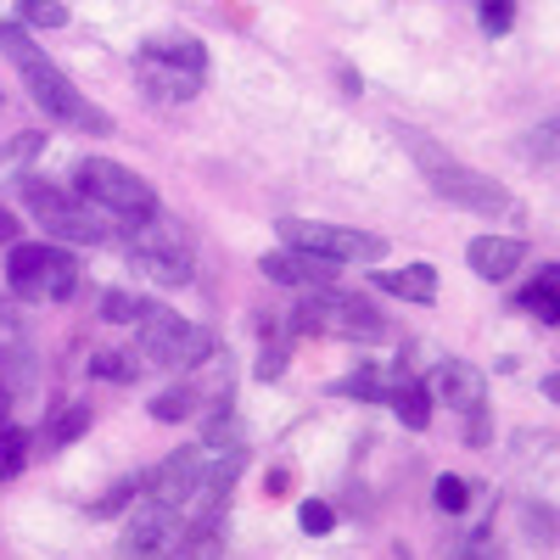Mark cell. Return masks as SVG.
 <instances>
[{
    "instance_id": "7",
    "label": "cell",
    "mask_w": 560,
    "mask_h": 560,
    "mask_svg": "<svg viewBox=\"0 0 560 560\" xmlns=\"http://www.w3.org/2000/svg\"><path fill=\"white\" fill-rule=\"evenodd\" d=\"M275 236H280V247L308 253V258H325V264H376V258L387 253V242L370 236V230L325 224V219H280Z\"/></svg>"
},
{
    "instance_id": "33",
    "label": "cell",
    "mask_w": 560,
    "mask_h": 560,
    "mask_svg": "<svg viewBox=\"0 0 560 560\" xmlns=\"http://www.w3.org/2000/svg\"><path fill=\"white\" fill-rule=\"evenodd\" d=\"M488 432H493V415H488V404H482V409H471V432H465V443L482 448V443H488Z\"/></svg>"
},
{
    "instance_id": "31",
    "label": "cell",
    "mask_w": 560,
    "mask_h": 560,
    "mask_svg": "<svg viewBox=\"0 0 560 560\" xmlns=\"http://www.w3.org/2000/svg\"><path fill=\"white\" fill-rule=\"evenodd\" d=\"M287 359H292V353H287V342L264 348V353H258V364H253V376H258V382H275L280 370H287Z\"/></svg>"
},
{
    "instance_id": "6",
    "label": "cell",
    "mask_w": 560,
    "mask_h": 560,
    "mask_svg": "<svg viewBox=\"0 0 560 560\" xmlns=\"http://www.w3.org/2000/svg\"><path fill=\"white\" fill-rule=\"evenodd\" d=\"M292 319H298V331H331L348 342H382L387 337V314L376 303L359 292H331V287H314Z\"/></svg>"
},
{
    "instance_id": "13",
    "label": "cell",
    "mask_w": 560,
    "mask_h": 560,
    "mask_svg": "<svg viewBox=\"0 0 560 560\" xmlns=\"http://www.w3.org/2000/svg\"><path fill=\"white\" fill-rule=\"evenodd\" d=\"M258 269H264V280H275V287H292V292H314V287H331V280H337V264L308 258V253H292V247L264 253Z\"/></svg>"
},
{
    "instance_id": "19",
    "label": "cell",
    "mask_w": 560,
    "mask_h": 560,
    "mask_svg": "<svg viewBox=\"0 0 560 560\" xmlns=\"http://www.w3.org/2000/svg\"><path fill=\"white\" fill-rule=\"evenodd\" d=\"M382 404H393L398 409V420L409 432H427L432 427V393H427V382H415V376H387V398Z\"/></svg>"
},
{
    "instance_id": "25",
    "label": "cell",
    "mask_w": 560,
    "mask_h": 560,
    "mask_svg": "<svg viewBox=\"0 0 560 560\" xmlns=\"http://www.w3.org/2000/svg\"><path fill=\"white\" fill-rule=\"evenodd\" d=\"M18 23L23 28H68L62 0H18Z\"/></svg>"
},
{
    "instance_id": "14",
    "label": "cell",
    "mask_w": 560,
    "mask_h": 560,
    "mask_svg": "<svg viewBox=\"0 0 560 560\" xmlns=\"http://www.w3.org/2000/svg\"><path fill=\"white\" fill-rule=\"evenodd\" d=\"M242 465H247V454H242V448H230L219 465H208V471H202V488H197V499H191V504H197V533L219 522V510L230 504V493H236Z\"/></svg>"
},
{
    "instance_id": "24",
    "label": "cell",
    "mask_w": 560,
    "mask_h": 560,
    "mask_svg": "<svg viewBox=\"0 0 560 560\" xmlns=\"http://www.w3.org/2000/svg\"><path fill=\"white\" fill-rule=\"evenodd\" d=\"M147 314H152V303L135 298V292H107V298H102V319H107V325H140Z\"/></svg>"
},
{
    "instance_id": "15",
    "label": "cell",
    "mask_w": 560,
    "mask_h": 560,
    "mask_svg": "<svg viewBox=\"0 0 560 560\" xmlns=\"http://www.w3.org/2000/svg\"><path fill=\"white\" fill-rule=\"evenodd\" d=\"M370 287L387 292V298H404V303H438V269L432 264H404V269H370Z\"/></svg>"
},
{
    "instance_id": "3",
    "label": "cell",
    "mask_w": 560,
    "mask_h": 560,
    "mask_svg": "<svg viewBox=\"0 0 560 560\" xmlns=\"http://www.w3.org/2000/svg\"><path fill=\"white\" fill-rule=\"evenodd\" d=\"M23 202L39 219L45 236H57L68 247H102V242L118 236V224L107 213H96L90 202H79L73 191H62V185H51V179H23Z\"/></svg>"
},
{
    "instance_id": "10",
    "label": "cell",
    "mask_w": 560,
    "mask_h": 560,
    "mask_svg": "<svg viewBox=\"0 0 560 560\" xmlns=\"http://www.w3.org/2000/svg\"><path fill=\"white\" fill-rule=\"evenodd\" d=\"M179 544H185V533H179V510L147 504V510H129V516H124L118 555H124V560H174Z\"/></svg>"
},
{
    "instance_id": "35",
    "label": "cell",
    "mask_w": 560,
    "mask_h": 560,
    "mask_svg": "<svg viewBox=\"0 0 560 560\" xmlns=\"http://www.w3.org/2000/svg\"><path fill=\"white\" fill-rule=\"evenodd\" d=\"M12 420V393H7V382H0V427Z\"/></svg>"
},
{
    "instance_id": "2",
    "label": "cell",
    "mask_w": 560,
    "mask_h": 560,
    "mask_svg": "<svg viewBox=\"0 0 560 560\" xmlns=\"http://www.w3.org/2000/svg\"><path fill=\"white\" fill-rule=\"evenodd\" d=\"M73 197L90 202L96 213H107L113 224H147V219H158L152 179H140L135 168H124L113 158H84L73 168Z\"/></svg>"
},
{
    "instance_id": "20",
    "label": "cell",
    "mask_w": 560,
    "mask_h": 560,
    "mask_svg": "<svg viewBox=\"0 0 560 560\" xmlns=\"http://www.w3.org/2000/svg\"><path fill=\"white\" fill-rule=\"evenodd\" d=\"M522 308H527L533 319H544V325H560V269H555V264L538 269V280L522 292Z\"/></svg>"
},
{
    "instance_id": "17",
    "label": "cell",
    "mask_w": 560,
    "mask_h": 560,
    "mask_svg": "<svg viewBox=\"0 0 560 560\" xmlns=\"http://www.w3.org/2000/svg\"><path fill=\"white\" fill-rule=\"evenodd\" d=\"M522 258H527V242H516V236H477L471 247H465V264H471L482 280H510L522 269Z\"/></svg>"
},
{
    "instance_id": "30",
    "label": "cell",
    "mask_w": 560,
    "mask_h": 560,
    "mask_svg": "<svg viewBox=\"0 0 560 560\" xmlns=\"http://www.w3.org/2000/svg\"><path fill=\"white\" fill-rule=\"evenodd\" d=\"M432 499H438V510H448V516H459V510L471 504V488H465L459 477H438V493H432Z\"/></svg>"
},
{
    "instance_id": "22",
    "label": "cell",
    "mask_w": 560,
    "mask_h": 560,
    "mask_svg": "<svg viewBox=\"0 0 560 560\" xmlns=\"http://www.w3.org/2000/svg\"><path fill=\"white\" fill-rule=\"evenodd\" d=\"M331 393H337V398H364V404H382V398H387V376H382L376 364H359L353 376L331 382Z\"/></svg>"
},
{
    "instance_id": "4",
    "label": "cell",
    "mask_w": 560,
    "mask_h": 560,
    "mask_svg": "<svg viewBox=\"0 0 560 560\" xmlns=\"http://www.w3.org/2000/svg\"><path fill=\"white\" fill-rule=\"evenodd\" d=\"M415 147H420V168H427V185H432V191H438L448 208H459V213H493V219L516 208V197H510L504 179H493V174H482V168H465V163L432 152L427 140H415Z\"/></svg>"
},
{
    "instance_id": "29",
    "label": "cell",
    "mask_w": 560,
    "mask_h": 560,
    "mask_svg": "<svg viewBox=\"0 0 560 560\" xmlns=\"http://www.w3.org/2000/svg\"><path fill=\"white\" fill-rule=\"evenodd\" d=\"M174 555H179V560H224V544H219V533H213V527H202L191 544H179Z\"/></svg>"
},
{
    "instance_id": "5",
    "label": "cell",
    "mask_w": 560,
    "mask_h": 560,
    "mask_svg": "<svg viewBox=\"0 0 560 560\" xmlns=\"http://www.w3.org/2000/svg\"><path fill=\"white\" fill-rule=\"evenodd\" d=\"M7 287H12V298H28V303H68L79 287V264H73V253H62L51 242H12Z\"/></svg>"
},
{
    "instance_id": "9",
    "label": "cell",
    "mask_w": 560,
    "mask_h": 560,
    "mask_svg": "<svg viewBox=\"0 0 560 560\" xmlns=\"http://www.w3.org/2000/svg\"><path fill=\"white\" fill-rule=\"evenodd\" d=\"M129 258L147 269L158 287H185V280H191V247H185L174 230H163V219H147V224H129Z\"/></svg>"
},
{
    "instance_id": "26",
    "label": "cell",
    "mask_w": 560,
    "mask_h": 560,
    "mask_svg": "<svg viewBox=\"0 0 560 560\" xmlns=\"http://www.w3.org/2000/svg\"><path fill=\"white\" fill-rule=\"evenodd\" d=\"M298 527H303L308 538H325V533L337 527V510L325 504V499H303V504H298Z\"/></svg>"
},
{
    "instance_id": "23",
    "label": "cell",
    "mask_w": 560,
    "mask_h": 560,
    "mask_svg": "<svg viewBox=\"0 0 560 560\" xmlns=\"http://www.w3.org/2000/svg\"><path fill=\"white\" fill-rule=\"evenodd\" d=\"M23 465H28V432H18L7 420V427H0V482L23 477Z\"/></svg>"
},
{
    "instance_id": "11",
    "label": "cell",
    "mask_w": 560,
    "mask_h": 560,
    "mask_svg": "<svg viewBox=\"0 0 560 560\" xmlns=\"http://www.w3.org/2000/svg\"><path fill=\"white\" fill-rule=\"evenodd\" d=\"M202 471H208V454H202V448H174V454L158 465V471L147 477L152 504H163V510L191 504V499H197V488H202Z\"/></svg>"
},
{
    "instance_id": "27",
    "label": "cell",
    "mask_w": 560,
    "mask_h": 560,
    "mask_svg": "<svg viewBox=\"0 0 560 560\" xmlns=\"http://www.w3.org/2000/svg\"><path fill=\"white\" fill-rule=\"evenodd\" d=\"M197 409V393L191 387H174V393H158L152 398V420H185Z\"/></svg>"
},
{
    "instance_id": "34",
    "label": "cell",
    "mask_w": 560,
    "mask_h": 560,
    "mask_svg": "<svg viewBox=\"0 0 560 560\" xmlns=\"http://www.w3.org/2000/svg\"><path fill=\"white\" fill-rule=\"evenodd\" d=\"M18 230H23V224H18V213H12V208H0V242L12 247V242H18Z\"/></svg>"
},
{
    "instance_id": "12",
    "label": "cell",
    "mask_w": 560,
    "mask_h": 560,
    "mask_svg": "<svg viewBox=\"0 0 560 560\" xmlns=\"http://www.w3.org/2000/svg\"><path fill=\"white\" fill-rule=\"evenodd\" d=\"M427 393H432V404H448L459 415H471V409L488 404V376L477 364H465V359H443L427 376Z\"/></svg>"
},
{
    "instance_id": "18",
    "label": "cell",
    "mask_w": 560,
    "mask_h": 560,
    "mask_svg": "<svg viewBox=\"0 0 560 560\" xmlns=\"http://www.w3.org/2000/svg\"><path fill=\"white\" fill-rule=\"evenodd\" d=\"M140 57H152V62H168V68H179V73H208V45L197 39V34H152L147 45H140Z\"/></svg>"
},
{
    "instance_id": "1",
    "label": "cell",
    "mask_w": 560,
    "mask_h": 560,
    "mask_svg": "<svg viewBox=\"0 0 560 560\" xmlns=\"http://www.w3.org/2000/svg\"><path fill=\"white\" fill-rule=\"evenodd\" d=\"M0 51L12 57V68L23 73L28 96H34V107H39L45 118H57V124H68V129H90V135H113V118L79 96L73 79H68L51 57L39 51L34 34H28L23 23H0Z\"/></svg>"
},
{
    "instance_id": "21",
    "label": "cell",
    "mask_w": 560,
    "mask_h": 560,
    "mask_svg": "<svg viewBox=\"0 0 560 560\" xmlns=\"http://www.w3.org/2000/svg\"><path fill=\"white\" fill-rule=\"evenodd\" d=\"M84 432H90V404H73V409H62V415L51 420V427H45L39 454H62V448H73Z\"/></svg>"
},
{
    "instance_id": "8",
    "label": "cell",
    "mask_w": 560,
    "mask_h": 560,
    "mask_svg": "<svg viewBox=\"0 0 560 560\" xmlns=\"http://www.w3.org/2000/svg\"><path fill=\"white\" fill-rule=\"evenodd\" d=\"M140 359L158 364V370H191L202 359H213V331L185 314H168V308H152L140 319Z\"/></svg>"
},
{
    "instance_id": "36",
    "label": "cell",
    "mask_w": 560,
    "mask_h": 560,
    "mask_svg": "<svg viewBox=\"0 0 560 560\" xmlns=\"http://www.w3.org/2000/svg\"><path fill=\"white\" fill-rule=\"evenodd\" d=\"M459 560H477V555H459Z\"/></svg>"
},
{
    "instance_id": "32",
    "label": "cell",
    "mask_w": 560,
    "mask_h": 560,
    "mask_svg": "<svg viewBox=\"0 0 560 560\" xmlns=\"http://www.w3.org/2000/svg\"><path fill=\"white\" fill-rule=\"evenodd\" d=\"M90 376H113V382H129V376H135V364H129V359H113V353H96V359H90Z\"/></svg>"
},
{
    "instance_id": "28",
    "label": "cell",
    "mask_w": 560,
    "mask_h": 560,
    "mask_svg": "<svg viewBox=\"0 0 560 560\" xmlns=\"http://www.w3.org/2000/svg\"><path fill=\"white\" fill-rule=\"evenodd\" d=\"M482 28H488L493 39L516 28V0H482Z\"/></svg>"
},
{
    "instance_id": "16",
    "label": "cell",
    "mask_w": 560,
    "mask_h": 560,
    "mask_svg": "<svg viewBox=\"0 0 560 560\" xmlns=\"http://www.w3.org/2000/svg\"><path fill=\"white\" fill-rule=\"evenodd\" d=\"M135 79H140V90H147L152 102H163V107H174V102H191L197 90H202V79H197V73H179V68L152 62V57H135Z\"/></svg>"
}]
</instances>
